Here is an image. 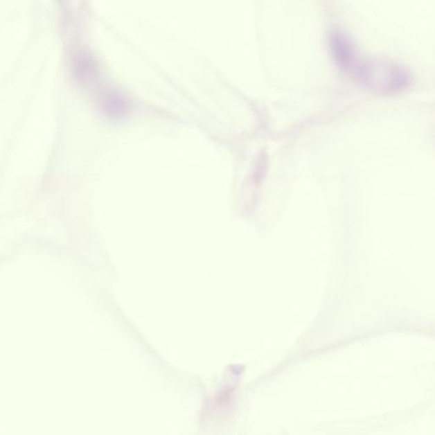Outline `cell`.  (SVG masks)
<instances>
[{"label":"cell","mask_w":435,"mask_h":435,"mask_svg":"<svg viewBox=\"0 0 435 435\" xmlns=\"http://www.w3.org/2000/svg\"><path fill=\"white\" fill-rule=\"evenodd\" d=\"M339 41L341 62L366 87L381 95H396L410 87L411 73L402 63L382 56L362 57L350 39L341 37Z\"/></svg>","instance_id":"1"},{"label":"cell","mask_w":435,"mask_h":435,"mask_svg":"<svg viewBox=\"0 0 435 435\" xmlns=\"http://www.w3.org/2000/svg\"><path fill=\"white\" fill-rule=\"evenodd\" d=\"M96 63L93 56L86 51H80L74 56L73 71L78 80L85 82L93 80L96 74Z\"/></svg>","instance_id":"3"},{"label":"cell","mask_w":435,"mask_h":435,"mask_svg":"<svg viewBox=\"0 0 435 435\" xmlns=\"http://www.w3.org/2000/svg\"><path fill=\"white\" fill-rule=\"evenodd\" d=\"M100 104L103 111L112 118H123L129 111V103L125 97L114 91H107L101 94Z\"/></svg>","instance_id":"2"}]
</instances>
